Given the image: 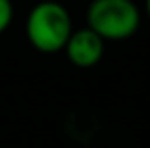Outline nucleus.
<instances>
[{
	"instance_id": "nucleus-4",
	"label": "nucleus",
	"mask_w": 150,
	"mask_h": 148,
	"mask_svg": "<svg viewBox=\"0 0 150 148\" xmlns=\"http://www.w3.org/2000/svg\"><path fill=\"white\" fill-rule=\"evenodd\" d=\"M12 21V4L10 0H0V35L8 28Z\"/></svg>"
},
{
	"instance_id": "nucleus-5",
	"label": "nucleus",
	"mask_w": 150,
	"mask_h": 148,
	"mask_svg": "<svg viewBox=\"0 0 150 148\" xmlns=\"http://www.w3.org/2000/svg\"><path fill=\"white\" fill-rule=\"evenodd\" d=\"M146 10H148V16H150V0H146Z\"/></svg>"
},
{
	"instance_id": "nucleus-1",
	"label": "nucleus",
	"mask_w": 150,
	"mask_h": 148,
	"mask_svg": "<svg viewBox=\"0 0 150 148\" xmlns=\"http://www.w3.org/2000/svg\"><path fill=\"white\" fill-rule=\"evenodd\" d=\"M71 33L73 26L67 8L53 0L37 4L26 18V37L41 53H57L65 49Z\"/></svg>"
},
{
	"instance_id": "nucleus-2",
	"label": "nucleus",
	"mask_w": 150,
	"mask_h": 148,
	"mask_svg": "<svg viewBox=\"0 0 150 148\" xmlns=\"http://www.w3.org/2000/svg\"><path fill=\"white\" fill-rule=\"evenodd\" d=\"M87 25L103 41H124L138 30L140 12L132 0H93L87 8Z\"/></svg>"
},
{
	"instance_id": "nucleus-3",
	"label": "nucleus",
	"mask_w": 150,
	"mask_h": 148,
	"mask_svg": "<svg viewBox=\"0 0 150 148\" xmlns=\"http://www.w3.org/2000/svg\"><path fill=\"white\" fill-rule=\"evenodd\" d=\"M67 57L69 61L73 63L75 67H81V69H87V67H93L103 55V39H101L98 33H93L89 26L87 28H79L73 30L67 45Z\"/></svg>"
}]
</instances>
